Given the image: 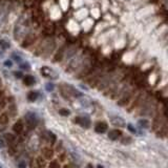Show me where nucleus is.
<instances>
[{"label": "nucleus", "mask_w": 168, "mask_h": 168, "mask_svg": "<svg viewBox=\"0 0 168 168\" xmlns=\"http://www.w3.org/2000/svg\"><path fill=\"white\" fill-rule=\"evenodd\" d=\"M40 38L39 34L36 33V32H29L28 35L25 36V37L22 39V42H21V46L23 47V49H29V47L33 46L34 44H35L36 42H37V40Z\"/></svg>", "instance_id": "nucleus-7"}, {"label": "nucleus", "mask_w": 168, "mask_h": 168, "mask_svg": "<svg viewBox=\"0 0 168 168\" xmlns=\"http://www.w3.org/2000/svg\"><path fill=\"white\" fill-rule=\"evenodd\" d=\"M127 127H128V130L131 131L133 133H137V129H136L135 127L131 125V124H128V125H127Z\"/></svg>", "instance_id": "nucleus-40"}, {"label": "nucleus", "mask_w": 168, "mask_h": 168, "mask_svg": "<svg viewBox=\"0 0 168 168\" xmlns=\"http://www.w3.org/2000/svg\"><path fill=\"white\" fill-rule=\"evenodd\" d=\"M130 143H133V138L129 137V136H125V137H122L121 139V144L123 145H129Z\"/></svg>", "instance_id": "nucleus-27"}, {"label": "nucleus", "mask_w": 168, "mask_h": 168, "mask_svg": "<svg viewBox=\"0 0 168 168\" xmlns=\"http://www.w3.org/2000/svg\"><path fill=\"white\" fill-rule=\"evenodd\" d=\"M24 128H25V126H24V121L21 119L17 120V122L13 125V130H14V133L16 135H21L24 131Z\"/></svg>", "instance_id": "nucleus-15"}, {"label": "nucleus", "mask_w": 168, "mask_h": 168, "mask_svg": "<svg viewBox=\"0 0 168 168\" xmlns=\"http://www.w3.org/2000/svg\"><path fill=\"white\" fill-rule=\"evenodd\" d=\"M74 122L83 128H89L92 126V122H90L89 118L87 117H76L74 119Z\"/></svg>", "instance_id": "nucleus-13"}, {"label": "nucleus", "mask_w": 168, "mask_h": 168, "mask_svg": "<svg viewBox=\"0 0 168 168\" xmlns=\"http://www.w3.org/2000/svg\"><path fill=\"white\" fill-rule=\"evenodd\" d=\"M44 159L42 156H37L34 161V165H35V168H43L45 165Z\"/></svg>", "instance_id": "nucleus-24"}, {"label": "nucleus", "mask_w": 168, "mask_h": 168, "mask_svg": "<svg viewBox=\"0 0 168 168\" xmlns=\"http://www.w3.org/2000/svg\"><path fill=\"white\" fill-rule=\"evenodd\" d=\"M6 106V100L5 99H0V113L3 112V109Z\"/></svg>", "instance_id": "nucleus-32"}, {"label": "nucleus", "mask_w": 168, "mask_h": 168, "mask_svg": "<svg viewBox=\"0 0 168 168\" xmlns=\"http://www.w3.org/2000/svg\"><path fill=\"white\" fill-rule=\"evenodd\" d=\"M40 72H41V75L43 77H45V78H47V79H53V80H55V79L58 78V74H57L55 70L49 69V67H47V66L41 67Z\"/></svg>", "instance_id": "nucleus-12"}, {"label": "nucleus", "mask_w": 168, "mask_h": 168, "mask_svg": "<svg viewBox=\"0 0 168 168\" xmlns=\"http://www.w3.org/2000/svg\"><path fill=\"white\" fill-rule=\"evenodd\" d=\"M18 168H26V162L23 160L18 162Z\"/></svg>", "instance_id": "nucleus-37"}, {"label": "nucleus", "mask_w": 168, "mask_h": 168, "mask_svg": "<svg viewBox=\"0 0 168 168\" xmlns=\"http://www.w3.org/2000/svg\"><path fill=\"white\" fill-rule=\"evenodd\" d=\"M107 128H108L107 123L104 121H100L95 125V131L97 133H104L105 131H107Z\"/></svg>", "instance_id": "nucleus-17"}, {"label": "nucleus", "mask_w": 168, "mask_h": 168, "mask_svg": "<svg viewBox=\"0 0 168 168\" xmlns=\"http://www.w3.org/2000/svg\"><path fill=\"white\" fill-rule=\"evenodd\" d=\"M59 115L62 117H69L70 115V110L67 108H61V109H59Z\"/></svg>", "instance_id": "nucleus-29"}, {"label": "nucleus", "mask_w": 168, "mask_h": 168, "mask_svg": "<svg viewBox=\"0 0 168 168\" xmlns=\"http://www.w3.org/2000/svg\"><path fill=\"white\" fill-rule=\"evenodd\" d=\"M85 168H94V165H92V163H88V164H86Z\"/></svg>", "instance_id": "nucleus-44"}, {"label": "nucleus", "mask_w": 168, "mask_h": 168, "mask_svg": "<svg viewBox=\"0 0 168 168\" xmlns=\"http://www.w3.org/2000/svg\"><path fill=\"white\" fill-rule=\"evenodd\" d=\"M63 168H75V167H74V165H72V164H69V165H65V166L63 167Z\"/></svg>", "instance_id": "nucleus-45"}, {"label": "nucleus", "mask_w": 168, "mask_h": 168, "mask_svg": "<svg viewBox=\"0 0 168 168\" xmlns=\"http://www.w3.org/2000/svg\"><path fill=\"white\" fill-rule=\"evenodd\" d=\"M0 45H1L3 49H8V47H10V43L4 41V40H0Z\"/></svg>", "instance_id": "nucleus-36"}, {"label": "nucleus", "mask_w": 168, "mask_h": 168, "mask_svg": "<svg viewBox=\"0 0 168 168\" xmlns=\"http://www.w3.org/2000/svg\"><path fill=\"white\" fill-rule=\"evenodd\" d=\"M14 75H15L16 78H18V79L23 78V75H22V72H14Z\"/></svg>", "instance_id": "nucleus-42"}, {"label": "nucleus", "mask_w": 168, "mask_h": 168, "mask_svg": "<svg viewBox=\"0 0 168 168\" xmlns=\"http://www.w3.org/2000/svg\"><path fill=\"white\" fill-rule=\"evenodd\" d=\"M54 84L53 83H47L46 84V86H45V88H46V90L47 92H52V90L54 89Z\"/></svg>", "instance_id": "nucleus-39"}, {"label": "nucleus", "mask_w": 168, "mask_h": 168, "mask_svg": "<svg viewBox=\"0 0 168 168\" xmlns=\"http://www.w3.org/2000/svg\"><path fill=\"white\" fill-rule=\"evenodd\" d=\"M38 97H39V92H29V94H28V97H26V98H28V100L29 102H35L36 100L38 99Z\"/></svg>", "instance_id": "nucleus-25"}, {"label": "nucleus", "mask_w": 168, "mask_h": 168, "mask_svg": "<svg viewBox=\"0 0 168 168\" xmlns=\"http://www.w3.org/2000/svg\"><path fill=\"white\" fill-rule=\"evenodd\" d=\"M8 153L11 154V156H14V154L17 153V146L16 144L13 145H8Z\"/></svg>", "instance_id": "nucleus-28"}, {"label": "nucleus", "mask_w": 168, "mask_h": 168, "mask_svg": "<svg viewBox=\"0 0 168 168\" xmlns=\"http://www.w3.org/2000/svg\"><path fill=\"white\" fill-rule=\"evenodd\" d=\"M40 143H44L46 144V146H54L57 143V138L52 131H43L41 137H40Z\"/></svg>", "instance_id": "nucleus-9"}, {"label": "nucleus", "mask_w": 168, "mask_h": 168, "mask_svg": "<svg viewBox=\"0 0 168 168\" xmlns=\"http://www.w3.org/2000/svg\"><path fill=\"white\" fill-rule=\"evenodd\" d=\"M78 52H79V45L78 44H76V43H72V44H69V46L67 47L66 52H65L63 61H69L70 59L74 58V57L78 54Z\"/></svg>", "instance_id": "nucleus-10"}, {"label": "nucleus", "mask_w": 168, "mask_h": 168, "mask_svg": "<svg viewBox=\"0 0 168 168\" xmlns=\"http://www.w3.org/2000/svg\"><path fill=\"white\" fill-rule=\"evenodd\" d=\"M38 123H39V120H38V117L36 113L28 112L24 115V126L29 131L34 130L37 127Z\"/></svg>", "instance_id": "nucleus-4"}, {"label": "nucleus", "mask_w": 168, "mask_h": 168, "mask_svg": "<svg viewBox=\"0 0 168 168\" xmlns=\"http://www.w3.org/2000/svg\"><path fill=\"white\" fill-rule=\"evenodd\" d=\"M23 83H24V85H26V86H33L34 84L36 83L35 77L31 76V75H26L25 77H23Z\"/></svg>", "instance_id": "nucleus-22"}, {"label": "nucleus", "mask_w": 168, "mask_h": 168, "mask_svg": "<svg viewBox=\"0 0 168 168\" xmlns=\"http://www.w3.org/2000/svg\"><path fill=\"white\" fill-rule=\"evenodd\" d=\"M97 168H104V167L102 166V165H98V166H97Z\"/></svg>", "instance_id": "nucleus-47"}, {"label": "nucleus", "mask_w": 168, "mask_h": 168, "mask_svg": "<svg viewBox=\"0 0 168 168\" xmlns=\"http://www.w3.org/2000/svg\"><path fill=\"white\" fill-rule=\"evenodd\" d=\"M122 137V131L120 129H112L108 131V138L113 141H117Z\"/></svg>", "instance_id": "nucleus-18"}, {"label": "nucleus", "mask_w": 168, "mask_h": 168, "mask_svg": "<svg viewBox=\"0 0 168 168\" xmlns=\"http://www.w3.org/2000/svg\"><path fill=\"white\" fill-rule=\"evenodd\" d=\"M85 54H83V55H78L76 56L75 58L72 59V61H69V65L66 66V69H65V72H69V74H72V72H75L76 74V72L79 69V67L81 66V64H82L84 58H85Z\"/></svg>", "instance_id": "nucleus-5"}, {"label": "nucleus", "mask_w": 168, "mask_h": 168, "mask_svg": "<svg viewBox=\"0 0 168 168\" xmlns=\"http://www.w3.org/2000/svg\"><path fill=\"white\" fill-rule=\"evenodd\" d=\"M0 168H3V167H2V166H1V165H0Z\"/></svg>", "instance_id": "nucleus-48"}, {"label": "nucleus", "mask_w": 168, "mask_h": 168, "mask_svg": "<svg viewBox=\"0 0 168 168\" xmlns=\"http://www.w3.org/2000/svg\"><path fill=\"white\" fill-rule=\"evenodd\" d=\"M3 139L5 141V143H8V145H13L16 143V137L13 133H5Z\"/></svg>", "instance_id": "nucleus-23"}, {"label": "nucleus", "mask_w": 168, "mask_h": 168, "mask_svg": "<svg viewBox=\"0 0 168 168\" xmlns=\"http://www.w3.org/2000/svg\"><path fill=\"white\" fill-rule=\"evenodd\" d=\"M67 158V154L65 153H59V162H65Z\"/></svg>", "instance_id": "nucleus-33"}, {"label": "nucleus", "mask_w": 168, "mask_h": 168, "mask_svg": "<svg viewBox=\"0 0 168 168\" xmlns=\"http://www.w3.org/2000/svg\"><path fill=\"white\" fill-rule=\"evenodd\" d=\"M12 58L14 59V60L16 61V62H18V63H20V62H21V61H22L21 57H20V56H18V55H16V54H13Z\"/></svg>", "instance_id": "nucleus-38"}, {"label": "nucleus", "mask_w": 168, "mask_h": 168, "mask_svg": "<svg viewBox=\"0 0 168 168\" xmlns=\"http://www.w3.org/2000/svg\"><path fill=\"white\" fill-rule=\"evenodd\" d=\"M20 69H25V70H29V69H31V65H29L28 62L21 63V64H20Z\"/></svg>", "instance_id": "nucleus-35"}, {"label": "nucleus", "mask_w": 168, "mask_h": 168, "mask_svg": "<svg viewBox=\"0 0 168 168\" xmlns=\"http://www.w3.org/2000/svg\"><path fill=\"white\" fill-rule=\"evenodd\" d=\"M10 116L8 113H0V126H6L10 123Z\"/></svg>", "instance_id": "nucleus-21"}, {"label": "nucleus", "mask_w": 168, "mask_h": 168, "mask_svg": "<svg viewBox=\"0 0 168 168\" xmlns=\"http://www.w3.org/2000/svg\"><path fill=\"white\" fill-rule=\"evenodd\" d=\"M60 94L64 99L69 98H81L82 97V92H79L75 87H72L69 84H62L60 86Z\"/></svg>", "instance_id": "nucleus-2"}, {"label": "nucleus", "mask_w": 168, "mask_h": 168, "mask_svg": "<svg viewBox=\"0 0 168 168\" xmlns=\"http://www.w3.org/2000/svg\"><path fill=\"white\" fill-rule=\"evenodd\" d=\"M6 113H8V115L10 116V118L16 117L18 110H17V106H16V104L14 103V102L8 104V112H6Z\"/></svg>", "instance_id": "nucleus-20"}, {"label": "nucleus", "mask_w": 168, "mask_h": 168, "mask_svg": "<svg viewBox=\"0 0 168 168\" xmlns=\"http://www.w3.org/2000/svg\"><path fill=\"white\" fill-rule=\"evenodd\" d=\"M80 102H81V105L84 106V107H87V106H89V103H90V101L87 98H82L80 100Z\"/></svg>", "instance_id": "nucleus-31"}, {"label": "nucleus", "mask_w": 168, "mask_h": 168, "mask_svg": "<svg viewBox=\"0 0 168 168\" xmlns=\"http://www.w3.org/2000/svg\"><path fill=\"white\" fill-rule=\"evenodd\" d=\"M156 136L159 138H165L167 136V124H166V121L162 124V126L156 130Z\"/></svg>", "instance_id": "nucleus-19"}, {"label": "nucleus", "mask_w": 168, "mask_h": 168, "mask_svg": "<svg viewBox=\"0 0 168 168\" xmlns=\"http://www.w3.org/2000/svg\"><path fill=\"white\" fill-rule=\"evenodd\" d=\"M137 92H138V88H136V87L131 88L130 86H128L125 92H124L123 94H122L121 96L118 98L117 104L119 106L128 105L129 103H131V101H133V99L135 98V96L137 95Z\"/></svg>", "instance_id": "nucleus-1"}, {"label": "nucleus", "mask_w": 168, "mask_h": 168, "mask_svg": "<svg viewBox=\"0 0 168 168\" xmlns=\"http://www.w3.org/2000/svg\"><path fill=\"white\" fill-rule=\"evenodd\" d=\"M164 122H165V116L161 112L156 113V115L154 116L153 121V129L156 131L161 126H162V124L164 123Z\"/></svg>", "instance_id": "nucleus-11"}, {"label": "nucleus", "mask_w": 168, "mask_h": 168, "mask_svg": "<svg viewBox=\"0 0 168 168\" xmlns=\"http://www.w3.org/2000/svg\"><path fill=\"white\" fill-rule=\"evenodd\" d=\"M49 168H61L60 163H59V161H57V160L52 161V162L49 164Z\"/></svg>", "instance_id": "nucleus-30"}, {"label": "nucleus", "mask_w": 168, "mask_h": 168, "mask_svg": "<svg viewBox=\"0 0 168 168\" xmlns=\"http://www.w3.org/2000/svg\"><path fill=\"white\" fill-rule=\"evenodd\" d=\"M72 42H70V41H66L64 44H62L58 49H57L56 53L54 54V57H53V62L54 63L62 62L63 58H64V55H65V52H66L67 47H69V44H72Z\"/></svg>", "instance_id": "nucleus-8"}, {"label": "nucleus", "mask_w": 168, "mask_h": 168, "mask_svg": "<svg viewBox=\"0 0 168 168\" xmlns=\"http://www.w3.org/2000/svg\"><path fill=\"white\" fill-rule=\"evenodd\" d=\"M110 122H112L113 125L116 127H124L126 125L125 121H124L121 117H118V116H112V117H110Z\"/></svg>", "instance_id": "nucleus-16"}, {"label": "nucleus", "mask_w": 168, "mask_h": 168, "mask_svg": "<svg viewBox=\"0 0 168 168\" xmlns=\"http://www.w3.org/2000/svg\"><path fill=\"white\" fill-rule=\"evenodd\" d=\"M156 103H154L153 100L150 99V97H149V98L139 107V110H140L139 115L140 116H151V115H153L154 112H156Z\"/></svg>", "instance_id": "nucleus-3"}, {"label": "nucleus", "mask_w": 168, "mask_h": 168, "mask_svg": "<svg viewBox=\"0 0 168 168\" xmlns=\"http://www.w3.org/2000/svg\"><path fill=\"white\" fill-rule=\"evenodd\" d=\"M54 149L49 146H43L41 148V156L44 160H52L54 156Z\"/></svg>", "instance_id": "nucleus-14"}, {"label": "nucleus", "mask_w": 168, "mask_h": 168, "mask_svg": "<svg viewBox=\"0 0 168 168\" xmlns=\"http://www.w3.org/2000/svg\"><path fill=\"white\" fill-rule=\"evenodd\" d=\"M138 124H139V126L141 127V128H144V129H148L149 126H150V122H149V120H147V119L139 120Z\"/></svg>", "instance_id": "nucleus-26"}, {"label": "nucleus", "mask_w": 168, "mask_h": 168, "mask_svg": "<svg viewBox=\"0 0 168 168\" xmlns=\"http://www.w3.org/2000/svg\"><path fill=\"white\" fill-rule=\"evenodd\" d=\"M62 142H58L56 144V149H55V151L56 153H61V150H62Z\"/></svg>", "instance_id": "nucleus-34"}, {"label": "nucleus", "mask_w": 168, "mask_h": 168, "mask_svg": "<svg viewBox=\"0 0 168 168\" xmlns=\"http://www.w3.org/2000/svg\"><path fill=\"white\" fill-rule=\"evenodd\" d=\"M148 98H149V95L146 94V92H137V95L135 96V99H133V104L128 107V112H133L136 108H139Z\"/></svg>", "instance_id": "nucleus-6"}, {"label": "nucleus", "mask_w": 168, "mask_h": 168, "mask_svg": "<svg viewBox=\"0 0 168 168\" xmlns=\"http://www.w3.org/2000/svg\"><path fill=\"white\" fill-rule=\"evenodd\" d=\"M1 87H2V81H1V79H0V89H1Z\"/></svg>", "instance_id": "nucleus-46"}, {"label": "nucleus", "mask_w": 168, "mask_h": 168, "mask_svg": "<svg viewBox=\"0 0 168 168\" xmlns=\"http://www.w3.org/2000/svg\"><path fill=\"white\" fill-rule=\"evenodd\" d=\"M4 65H5V66L11 67V66H12V61H11V60H6L5 62H4Z\"/></svg>", "instance_id": "nucleus-43"}, {"label": "nucleus", "mask_w": 168, "mask_h": 168, "mask_svg": "<svg viewBox=\"0 0 168 168\" xmlns=\"http://www.w3.org/2000/svg\"><path fill=\"white\" fill-rule=\"evenodd\" d=\"M5 141H4L3 138H0V149H2V148H4L5 147Z\"/></svg>", "instance_id": "nucleus-41"}]
</instances>
